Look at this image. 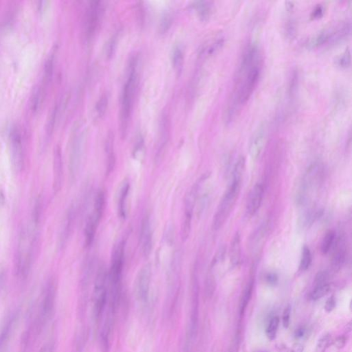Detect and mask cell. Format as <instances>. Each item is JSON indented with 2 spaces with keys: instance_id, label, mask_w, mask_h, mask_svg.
Wrapping results in <instances>:
<instances>
[{
  "instance_id": "6da1fadb",
  "label": "cell",
  "mask_w": 352,
  "mask_h": 352,
  "mask_svg": "<svg viewBox=\"0 0 352 352\" xmlns=\"http://www.w3.org/2000/svg\"><path fill=\"white\" fill-rule=\"evenodd\" d=\"M137 58L132 57L129 65L128 79L124 83L122 89L121 96V106H120V133L122 138L126 136L130 116L135 95L136 89L137 88Z\"/></svg>"
},
{
  "instance_id": "7a4b0ae2",
  "label": "cell",
  "mask_w": 352,
  "mask_h": 352,
  "mask_svg": "<svg viewBox=\"0 0 352 352\" xmlns=\"http://www.w3.org/2000/svg\"><path fill=\"white\" fill-rule=\"evenodd\" d=\"M261 74L260 61L250 65L240 63L237 74L235 100L240 104L248 102L252 96Z\"/></svg>"
},
{
  "instance_id": "3957f363",
  "label": "cell",
  "mask_w": 352,
  "mask_h": 352,
  "mask_svg": "<svg viewBox=\"0 0 352 352\" xmlns=\"http://www.w3.org/2000/svg\"><path fill=\"white\" fill-rule=\"evenodd\" d=\"M242 181L232 179L228 189L223 195L216 212L213 217L212 228L214 231H218L224 225L227 219L230 216L233 208L238 199L241 187H242Z\"/></svg>"
},
{
  "instance_id": "277c9868",
  "label": "cell",
  "mask_w": 352,
  "mask_h": 352,
  "mask_svg": "<svg viewBox=\"0 0 352 352\" xmlns=\"http://www.w3.org/2000/svg\"><path fill=\"white\" fill-rule=\"evenodd\" d=\"M86 126L82 122L75 124L71 138L70 154H69V173L70 180L74 181L78 175L82 163L85 140H86Z\"/></svg>"
},
{
  "instance_id": "5b68a950",
  "label": "cell",
  "mask_w": 352,
  "mask_h": 352,
  "mask_svg": "<svg viewBox=\"0 0 352 352\" xmlns=\"http://www.w3.org/2000/svg\"><path fill=\"white\" fill-rule=\"evenodd\" d=\"M108 272L106 266L100 264L96 271L93 290V315L96 321H99L108 304Z\"/></svg>"
},
{
  "instance_id": "8992f818",
  "label": "cell",
  "mask_w": 352,
  "mask_h": 352,
  "mask_svg": "<svg viewBox=\"0 0 352 352\" xmlns=\"http://www.w3.org/2000/svg\"><path fill=\"white\" fill-rule=\"evenodd\" d=\"M106 207V193L104 190H98L94 199L92 212L87 218L84 229V244L86 248L92 246L96 231L102 220Z\"/></svg>"
},
{
  "instance_id": "52a82bcc",
  "label": "cell",
  "mask_w": 352,
  "mask_h": 352,
  "mask_svg": "<svg viewBox=\"0 0 352 352\" xmlns=\"http://www.w3.org/2000/svg\"><path fill=\"white\" fill-rule=\"evenodd\" d=\"M209 175L208 173L204 174L192 186L191 189L188 191L185 199V215L184 220L182 224L181 237L183 241H186L189 236L191 229L192 218H193V211H194L197 198L200 193L202 186L205 182L209 179Z\"/></svg>"
},
{
  "instance_id": "ba28073f",
  "label": "cell",
  "mask_w": 352,
  "mask_h": 352,
  "mask_svg": "<svg viewBox=\"0 0 352 352\" xmlns=\"http://www.w3.org/2000/svg\"><path fill=\"white\" fill-rule=\"evenodd\" d=\"M125 241L117 243L112 250L110 270L108 272V282L110 291H121V280L124 263Z\"/></svg>"
},
{
  "instance_id": "9c48e42d",
  "label": "cell",
  "mask_w": 352,
  "mask_h": 352,
  "mask_svg": "<svg viewBox=\"0 0 352 352\" xmlns=\"http://www.w3.org/2000/svg\"><path fill=\"white\" fill-rule=\"evenodd\" d=\"M351 33V23H344L337 27L328 28L316 33L308 41V47L315 48L327 43H337Z\"/></svg>"
},
{
  "instance_id": "30bf717a",
  "label": "cell",
  "mask_w": 352,
  "mask_h": 352,
  "mask_svg": "<svg viewBox=\"0 0 352 352\" xmlns=\"http://www.w3.org/2000/svg\"><path fill=\"white\" fill-rule=\"evenodd\" d=\"M56 298V285L54 281H49L45 287L44 294L39 310V313L35 322V329L39 333L49 321L54 310Z\"/></svg>"
},
{
  "instance_id": "8fae6325",
  "label": "cell",
  "mask_w": 352,
  "mask_h": 352,
  "mask_svg": "<svg viewBox=\"0 0 352 352\" xmlns=\"http://www.w3.org/2000/svg\"><path fill=\"white\" fill-rule=\"evenodd\" d=\"M323 173V166L318 162H315L309 166L303 178L301 187L297 195L298 202L301 204L305 202L310 192L319 185Z\"/></svg>"
},
{
  "instance_id": "7c38bea8",
  "label": "cell",
  "mask_w": 352,
  "mask_h": 352,
  "mask_svg": "<svg viewBox=\"0 0 352 352\" xmlns=\"http://www.w3.org/2000/svg\"><path fill=\"white\" fill-rule=\"evenodd\" d=\"M104 11V5L102 2L92 1L89 4L85 24L86 39L88 41L92 40L98 28L100 27Z\"/></svg>"
},
{
  "instance_id": "4fadbf2b",
  "label": "cell",
  "mask_w": 352,
  "mask_h": 352,
  "mask_svg": "<svg viewBox=\"0 0 352 352\" xmlns=\"http://www.w3.org/2000/svg\"><path fill=\"white\" fill-rule=\"evenodd\" d=\"M152 281V267L149 264L144 265L138 271L134 281V295L138 301H147Z\"/></svg>"
},
{
  "instance_id": "5bb4252c",
  "label": "cell",
  "mask_w": 352,
  "mask_h": 352,
  "mask_svg": "<svg viewBox=\"0 0 352 352\" xmlns=\"http://www.w3.org/2000/svg\"><path fill=\"white\" fill-rule=\"evenodd\" d=\"M12 161L16 172H20L24 163L22 136L17 128H13L11 132Z\"/></svg>"
},
{
  "instance_id": "9a60e30c",
  "label": "cell",
  "mask_w": 352,
  "mask_h": 352,
  "mask_svg": "<svg viewBox=\"0 0 352 352\" xmlns=\"http://www.w3.org/2000/svg\"><path fill=\"white\" fill-rule=\"evenodd\" d=\"M76 214V207H75L74 204H72L66 211L64 219H63L62 226H61L58 244L60 250L65 248L70 238L73 229H74Z\"/></svg>"
},
{
  "instance_id": "2e32d148",
  "label": "cell",
  "mask_w": 352,
  "mask_h": 352,
  "mask_svg": "<svg viewBox=\"0 0 352 352\" xmlns=\"http://www.w3.org/2000/svg\"><path fill=\"white\" fill-rule=\"evenodd\" d=\"M139 242L142 254L145 257H149L151 254L153 246V233L151 219L149 215H146L142 219L140 227Z\"/></svg>"
},
{
  "instance_id": "e0dca14e",
  "label": "cell",
  "mask_w": 352,
  "mask_h": 352,
  "mask_svg": "<svg viewBox=\"0 0 352 352\" xmlns=\"http://www.w3.org/2000/svg\"><path fill=\"white\" fill-rule=\"evenodd\" d=\"M266 127L265 124H262L257 128L250 138L248 152L249 155L253 160L258 159L262 154L266 141Z\"/></svg>"
},
{
  "instance_id": "ac0fdd59",
  "label": "cell",
  "mask_w": 352,
  "mask_h": 352,
  "mask_svg": "<svg viewBox=\"0 0 352 352\" xmlns=\"http://www.w3.org/2000/svg\"><path fill=\"white\" fill-rule=\"evenodd\" d=\"M63 179V165L62 154L59 146L55 148L53 157V191L58 193L62 187Z\"/></svg>"
},
{
  "instance_id": "d6986e66",
  "label": "cell",
  "mask_w": 352,
  "mask_h": 352,
  "mask_svg": "<svg viewBox=\"0 0 352 352\" xmlns=\"http://www.w3.org/2000/svg\"><path fill=\"white\" fill-rule=\"evenodd\" d=\"M264 188L262 183H257L251 190L247 199L246 212L250 216L256 214L264 198Z\"/></svg>"
},
{
  "instance_id": "ffe728a7",
  "label": "cell",
  "mask_w": 352,
  "mask_h": 352,
  "mask_svg": "<svg viewBox=\"0 0 352 352\" xmlns=\"http://www.w3.org/2000/svg\"><path fill=\"white\" fill-rule=\"evenodd\" d=\"M332 249H333L332 260V266L335 270L336 269H339L345 262L346 257L345 243L343 237L336 239Z\"/></svg>"
},
{
  "instance_id": "44dd1931",
  "label": "cell",
  "mask_w": 352,
  "mask_h": 352,
  "mask_svg": "<svg viewBox=\"0 0 352 352\" xmlns=\"http://www.w3.org/2000/svg\"><path fill=\"white\" fill-rule=\"evenodd\" d=\"M168 138H169V121H168L167 116L164 115L160 124V135L157 150H156V161H159L162 157L164 152H165L166 146H167Z\"/></svg>"
},
{
  "instance_id": "7402d4cb",
  "label": "cell",
  "mask_w": 352,
  "mask_h": 352,
  "mask_svg": "<svg viewBox=\"0 0 352 352\" xmlns=\"http://www.w3.org/2000/svg\"><path fill=\"white\" fill-rule=\"evenodd\" d=\"M229 258L231 265L233 267L238 266L242 258V245L241 236L238 232L235 233L231 244Z\"/></svg>"
},
{
  "instance_id": "603a6c76",
  "label": "cell",
  "mask_w": 352,
  "mask_h": 352,
  "mask_svg": "<svg viewBox=\"0 0 352 352\" xmlns=\"http://www.w3.org/2000/svg\"><path fill=\"white\" fill-rule=\"evenodd\" d=\"M130 189L129 182L125 181L120 187L118 198V214L120 219H124L127 217V200Z\"/></svg>"
},
{
  "instance_id": "cb8c5ba5",
  "label": "cell",
  "mask_w": 352,
  "mask_h": 352,
  "mask_svg": "<svg viewBox=\"0 0 352 352\" xmlns=\"http://www.w3.org/2000/svg\"><path fill=\"white\" fill-rule=\"evenodd\" d=\"M107 154L106 174L109 175L113 171L116 164V156L114 152V134L109 133L106 143Z\"/></svg>"
},
{
  "instance_id": "d4e9b609",
  "label": "cell",
  "mask_w": 352,
  "mask_h": 352,
  "mask_svg": "<svg viewBox=\"0 0 352 352\" xmlns=\"http://www.w3.org/2000/svg\"><path fill=\"white\" fill-rule=\"evenodd\" d=\"M172 65L178 73H181L183 68L184 49L181 44L173 47L171 55Z\"/></svg>"
},
{
  "instance_id": "484cf974",
  "label": "cell",
  "mask_w": 352,
  "mask_h": 352,
  "mask_svg": "<svg viewBox=\"0 0 352 352\" xmlns=\"http://www.w3.org/2000/svg\"><path fill=\"white\" fill-rule=\"evenodd\" d=\"M45 89H46V87L41 85V86L35 89V92L33 93L31 100V110L34 113L38 112L42 106L45 97Z\"/></svg>"
},
{
  "instance_id": "4316f807",
  "label": "cell",
  "mask_w": 352,
  "mask_h": 352,
  "mask_svg": "<svg viewBox=\"0 0 352 352\" xmlns=\"http://www.w3.org/2000/svg\"><path fill=\"white\" fill-rule=\"evenodd\" d=\"M193 7L197 11L198 16L203 20H207L210 17L212 12V3L211 2L198 1L193 4Z\"/></svg>"
},
{
  "instance_id": "83f0119b",
  "label": "cell",
  "mask_w": 352,
  "mask_h": 352,
  "mask_svg": "<svg viewBox=\"0 0 352 352\" xmlns=\"http://www.w3.org/2000/svg\"><path fill=\"white\" fill-rule=\"evenodd\" d=\"M43 199L41 197H37L35 201L34 207H33V213H32V225L35 227H38L41 222V217L43 213Z\"/></svg>"
},
{
  "instance_id": "f1b7e54d",
  "label": "cell",
  "mask_w": 352,
  "mask_h": 352,
  "mask_svg": "<svg viewBox=\"0 0 352 352\" xmlns=\"http://www.w3.org/2000/svg\"><path fill=\"white\" fill-rule=\"evenodd\" d=\"M331 286L328 283L321 285H316L313 290L310 292L309 298L312 300H318L329 294Z\"/></svg>"
},
{
  "instance_id": "f546056e",
  "label": "cell",
  "mask_w": 352,
  "mask_h": 352,
  "mask_svg": "<svg viewBox=\"0 0 352 352\" xmlns=\"http://www.w3.org/2000/svg\"><path fill=\"white\" fill-rule=\"evenodd\" d=\"M337 239V235L334 231H329L325 233L321 243V252L324 255H327L330 252L333 247L334 242Z\"/></svg>"
},
{
  "instance_id": "4dcf8cb0",
  "label": "cell",
  "mask_w": 352,
  "mask_h": 352,
  "mask_svg": "<svg viewBox=\"0 0 352 352\" xmlns=\"http://www.w3.org/2000/svg\"><path fill=\"white\" fill-rule=\"evenodd\" d=\"M253 291V282L250 281V282L247 284L244 293L242 294V298H241L240 304H239V312H240L241 315L244 314L245 310L246 309L247 306L248 305L249 302H250L251 297H252Z\"/></svg>"
},
{
  "instance_id": "1f68e13d",
  "label": "cell",
  "mask_w": 352,
  "mask_h": 352,
  "mask_svg": "<svg viewBox=\"0 0 352 352\" xmlns=\"http://www.w3.org/2000/svg\"><path fill=\"white\" fill-rule=\"evenodd\" d=\"M245 169H246V158L244 156H240L233 167L232 179L242 181Z\"/></svg>"
},
{
  "instance_id": "d6a6232c",
  "label": "cell",
  "mask_w": 352,
  "mask_h": 352,
  "mask_svg": "<svg viewBox=\"0 0 352 352\" xmlns=\"http://www.w3.org/2000/svg\"><path fill=\"white\" fill-rule=\"evenodd\" d=\"M312 262L311 250L308 246H304L302 248L301 258H300L299 270L304 272L309 269Z\"/></svg>"
},
{
  "instance_id": "836d02e7",
  "label": "cell",
  "mask_w": 352,
  "mask_h": 352,
  "mask_svg": "<svg viewBox=\"0 0 352 352\" xmlns=\"http://www.w3.org/2000/svg\"><path fill=\"white\" fill-rule=\"evenodd\" d=\"M280 319L278 316H274L269 321L266 329V337L270 341H274L276 339L279 327H280Z\"/></svg>"
},
{
  "instance_id": "e575fe53",
  "label": "cell",
  "mask_w": 352,
  "mask_h": 352,
  "mask_svg": "<svg viewBox=\"0 0 352 352\" xmlns=\"http://www.w3.org/2000/svg\"><path fill=\"white\" fill-rule=\"evenodd\" d=\"M332 339L331 334L325 333L319 338L316 343L314 352H325L330 345H332Z\"/></svg>"
},
{
  "instance_id": "d590c367",
  "label": "cell",
  "mask_w": 352,
  "mask_h": 352,
  "mask_svg": "<svg viewBox=\"0 0 352 352\" xmlns=\"http://www.w3.org/2000/svg\"><path fill=\"white\" fill-rule=\"evenodd\" d=\"M173 23V15L170 12H165L160 21L159 31L161 34H165L169 31Z\"/></svg>"
},
{
  "instance_id": "8d00e7d4",
  "label": "cell",
  "mask_w": 352,
  "mask_h": 352,
  "mask_svg": "<svg viewBox=\"0 0 352 352\" xmlns=\"http://www.w3.org/2000/svg\"><path fill=\"white\" fill-rule=\"evenodd\" d=\"M53 70H54V57L51 56L47 59L45 64L44 77H43L44 81L43 83L44 86H47V84L51 82L53 77Z\"/></svg>"
},
{
  "instance_id": "74e56055",
  "label": "cell",
  "mask_w": 352,
  "mask_h": 352,
  "mask_svg": "<svg viewBox=\"0 0 352 352\" xmlns=\"http://www.w3.org/2000/svg\"><path fill=\"white\" fill-rule=\"evenodd\" d=\"M336 63L342 68H347L351 66V52L349 47L338 57L336 59Z\"/></svg>"
},
{
  "instance_id": "f35d334b",
  "label": "cell",
  "mask_w": 352,
  "mask_h": 352,
  "mask_svg": "<svg viewBox=\"0 0 352 352\" xmlns=\"http://www.w3.org/2000/svg\"><path fill=\"white\" fill-rule=\"evenodd\" d=\"M209 199V193L206 191L205 193L199 194L197 198V215L199 217L203 215L204 211H205L206 207H207L208 202Z\"/></svg>"
},
{
  "instance_id": "ab89813d",
  "label": "cell",
  "mask_w": 352,
  "mask_h": 352,
  "mask_svg": "<svg viewBox=\"0 0 352 352\" xmlns=\"http://www.w3.org/2000/svg\"><path fill=\"white\" fill-rule=\"evenodd\" d=\"M108 106V96L106 94L102 95L96 104V112L98 117H104Z\"/></svg>"
},
{
  "instance_id": "60d3db41",
  "label": "cell",
  "mask_w": 352,
  "mask_h": 352,
  "mask_svg": "<svg viewBox=\"0 0 352 352\" xmlns=\"http://www.w3.org/2000/svg\"><path fill=\"white\" fill-rule=\"evenodd\" d=\"M57 114H58V108L56 106L53 109L51 116H49L48 121L47 122L46 134L47 137H51V136L52 135L55 126V122H56Z\"/></svg>"
},
{
  "instance_id": "b9f144b4",
  "label": "cell",
  "mask_w": 352,
  "mask_h": 352,
  "mask_svg": "<svg viewBox=\"0 0 352 352\" xmlns=\"http://www.w3.org/2000/svg\"><path fill=\"white\" fill-rule=\"evenodd\" d=\"M276 349L278 352H303L304 347L300 343L294 344L291 347H288L284 343H278L276 345Z\"/></svg>"
},
{
  "instance_id": "7bdbcfd3",
  "label": "cell",
  "mask_w": 352,
  "mask_h": 352,
  "mask_svg": "<svg viewBox=\"0 0 352 352\" xmlns=\"http://www.w3.org/2000/svg\"><path fill=\"white\" fill-rule=\"evenodd\" d=\"M118 38V34L116 33V34H114L113 36L111 37L108 41L106 49V55L108 59H111L113 57L116 46H117Z\"/></svg>"
},
{
  "instance_id": "ee69618b",
  "label": "cell",
  "mask_w": 352,
  "mask_h": 352,
  "mask_svg": "<svg viewBox=\"0 0 352 352\" xmlns=\"http://www.w3.org/2000/svg\"><path fill=\"white\" fill-rule=\"evenodd\" d=\"M290 316H291V306H286L283 312L282 324L284 328H288L290 323Z\"/></svg>"
},
{
  "instance_id": "f6af8a7d",
  "label": "cell",
  "mask_w": 352,
  "mask_h": 352,
  "mask_svg": "<svg viewBox=\"0 0 352 352\" xmlns=\"http://www.w3.org/2000/svg\"><path fill=\"white\" fill-rule=\"evenodd\" d=\"M346 343H347V338L345 336L343 335L339 336L335 339L332 340V345H333L338 349H342L345 347Z\"/></svg>"
},
{
  "instance_id": "bcb514c9",
  "label": "cell",
  "mask_w": 352,
  "mask_h": 352,
  "mask_svg": "<svg viewBox=\"0 0 352 352\" xmlns=\"http://www.w3.org/2000/svg\"><path fill=\"white\" fill-rule=\"evenodd\" d=\"M328 278H329V274H328L326 271H320L316 274L315 278L316 286V285L326 284V283H328Z\"/></svg>"
},
{
  "instance_id": "7dc6e473",
  "label": "cell",
  "mask_w": 352,
  "mask_h": 352,
  "mask_svg": "<svg viewBox=\"0 0 352 352\" xmlns=\"http://www.w3.org/2000/svg\"><path fill=\"white\" fill-rule=\"evenodd\" d=\"M336 299L334 296H330L327 300H326L325 306H324V309L328 313H330L333 311L336 308Z\"/></svg>"
},
{
  "instance_id": "c3c4849f",
  "label": "cell",
  "mask_w": 352,
  "mask_h": 352,
  "mask_svg": "<svg viewBox=\"0 0 352 352\" xmlns=\"http://www.w3.org/2000/svg\"><path fill=\"white\" fill-rule=\"evenodd\" d=\"M265 280H266L267 284L270 286H275L278 282V274L274 273V272H269L265 276Z\"/></svg>"
},
{
  "instance_id": "681fc988",
  "label": "cell",
  "mask_w": 352,
  "mask_h": 352,
  "mask_svg": "<svg viewBox=\"0 0 352 352\" xmlns=\"http://www.w3.org/2000/svg\"><path fill=\"white\" fill-rule=\"evenodd\" d=\"M324 11H325V10H324L323 6L321 5L316 6L315 9H314L312 12V18L318 19L320 18V17H323Z\"/></svg>"
},
{
  "instance_id": "f907efd6",
  "label": "cell",
  "mask_w": 352,
  "mask_h": 352,
  "mask_svg": "<svg viewBox=\"0 0 352 352\" xmlns=\"http://www.w3.org/2000/svg\"><path fill=\"white\" fill-rule=\"evenodd\" d=\"M55 345L53 343H48L43 346L39 352H54Z\"/></svg>"
},
{
  "instance_id": "816d5d0a",
  "label": "cell",
  "mask_w": 352,
  "mask_h": 352,
  "mask_svg": "<svg viewBox=\"0 0 352 352\" xmlns=\"http://www.w3.org/2000/svg\"><path fill=\"white\" fill-rule=\"evenodd\" d=\"M6 203V197L5 193L0 190V207H4Z\"/></svg>"
},
{
  "instance_id": "f5cc1de1",
  "label": "cell",
  "mask_w": 352,
  "mask_h": 352,
  "mask_svg": "<svg viewBox=\"0 0 352 352\" xmlns=\"http://www.w3.org/2000/svg\"><path fill=\"white\" fill-rule=\"evenodd\" d=\"M304 334H305V331H304V329L296 330L295 337L296 338H301L304 337Z\"/></svg>"
}]
</instances>
